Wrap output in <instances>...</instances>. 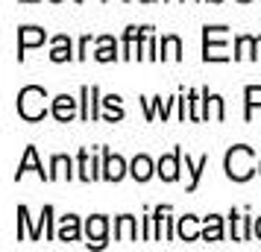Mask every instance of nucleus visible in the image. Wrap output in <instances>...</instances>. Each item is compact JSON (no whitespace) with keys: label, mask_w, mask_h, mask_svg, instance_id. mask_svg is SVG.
Here are the masks:
<instances>
[{"label":"nucleus","mask_w":261,"mask_h":252,"mask_svg":"<svg viewBox=\"0 0 261 252\" xmlns=\"http://www.w3.org/2000/svg\"><path fill=\"white\" fill-rule=\"evenodd\" d=\"M202 238L205 240H220L223 238V226H220V217H205V229H202Z\"/></svg>","instance_id":"14"},{"label":"nucleus","mask_w":261,"mask_h":252,"mask_svg":"<svg viewBox=\"0 0 261 252\" xmlns=\"http://www.w3.org/2000/svg\"><path fill=\"white\" fill-rule=\"evenodd\" d=\"M38 44H44V30H38V26H24V30H21V38H18L21 56H24V50L38 47Z\"/></svg>","instance_id":"6"},{"label":"nucleus","mask_w":261,"mask_h":252,"mask_svg":"<svg viewBox=\"0 0 261 252\" xmlns=\"http://www.w3.org/2000/svg\"><path fill=\"white\" fill-rule=\"evenodd\" d=\"M80 238V220L73 214L62 217V226H59V240H76Z\"/></svg>","instance_id":"9"},{"label":"nucleus","mask_w":261,"mask_h":252,"mask_svg":"<svg viewBox=\"0 0 261 252\" xmlns=\"http://www.w3.org/2000/svg\"><path fill=\"white\" fill-rule=\"evenodd\" d=\"M179 238L182 240L200 238V232H197V217H182V220H179Z\"/></svg>","instance_id":"13"},{"label":"nucleus","mask_w":261,"mask_h":252,"mask_svg":"<svg viewBox=\"0 0 261 252\" xmlns=\"http://www.w3.org/2000/svg\"><path fill=\"white\" fill-rule=\"evenodd\" d=\"M106 229H109V223H106V217H91L88 223H85V232H88V246L94 243V246H103V240H106Z\"/></svg>","instance_id":"4"},{"label":"nucleus","mask_w":261,"mask_h":252,"mask_svg":"<svg viewBox=\"0 0 261 252\" xmlns=\"http://www.w3.org/2000/svg\"><path fill=\"white\" fill-rule=\"evenodd\" d=\"M212 108H214V118L217 120L223 118V100L220 97H212Z\"/></svg>","instance_id":"24"},{"label":"nucleus","mask_w":261,"mask_h":252,"mask_svg":"<svg viewBox=\"0 0 261 252\" xmlns=\"http://www.w3.org/2000/svg\"><path fill=\"white\" fill-rule=\"evenodd\" d=\"M53 3H59V0H53Z\"/></svg>","instance_id":"29"},{"label":"nucleus","mask_w":261,"mask_h":252,"mask_svg":"<svg viewBox=\"0 0 261 252\" xmlns=\"http://www.w3.org/2000/svg\"><path fill=\"white\" fill-rule=\"evenodd\" d=\"M27 170H36L41 179H50V173H44V167L38 164V153H36V147H27V153H24V158H21V167H18V179L24 176Z\"/></svg>","instance_id":"7"},{"label":"nucleus","mask_w":261,"mask_h":252,"mask_svg":"<svg viewBox=\"0 0 261 252\" xmlns=\"http://www.w3.org/2000/svg\"><path fill=\"white\" fill-rule=\"evenodd\" d=\"M118 240H135V217L123 214L118 220Z\"/></svg>","instance_id":"15"},{"label":"nucleus","mask_w":261,"mask_h":252,"mask_svg":"<svg viewBox=\"0 0 261 252\" xmlns=\"http://www.w3.org/2000/svg\"><path fill=\"white\" fill-rule=\"evenodd\" d=\"M50 59L53 62H68L71 59V41H68L65 36L53 38V53H50Z\"/></svg>","instance_id":"11"},{"label":"nucleus","mask_w":261,"mask_h":252,"mask_svg":"<svg viewBox=\"0 0 261 252\" xmlns=\"http://www.w3.org/2000/svg\"><path fill=\"white\" fill-rule=\"evenodd\" d=\"M162 50H165V53H162L165 59H179V50H182V44H179L176 36H167L165 41H162Z\"/></svg>","instance_id":"19"},{"label":"nucleus","mask_w":261,"mask_h":252,"mask_svg":"<svg viewBox=\"0 0 261 252\" xmlns=\"http://www.w3.org/2000/svg\"><path fill=\"white\" fill-rule=\"evenodd\" d=\"M241 3H249V0H241Z\"/></svg>","instance_id":"27"},{"label":"nucleus","mask_w":261,"mask_h":252,"mask_svg":"<svg viewBox=\"0 0 261 252\" xmlns=\"http://www.w3.org/2000/svg\"><path fill=\"white\" fill-rule=\"evenodd\" d=\"M212 3H220V0H212Z\"/></svg>","instance_id":"28"},{"label":"nucleus","mask_w":261,"mask_h":252,"mask_svg":"<svg viewBox=\"0 0 261 252\" xmlns=\"http://www.w3.org/2000/svg\"><path fill=\"white\" fill-rule=\"evenodd\" d=\"M44 100H47L44 88H38V85H27L24 91L18 94V111H21V118L24 120H41L44 118V111H47Z\"/></svg>","instance_id":"2"},{"label":"nucleus","mask_w":261,"mask_h":252,"mask_svg":"<svg viewBox=\"0 0 261 252\" xmlns=\"http://www.w3.org/2000/svg\"><path fill=\"white\" fill-rule=\"evenodd\" d=\"M62 176H68V179H71V158L56 156V158H53V173H50V179H62Z\"/></svg>","instance_id":"17"},{"label":"nucleus","mask_w":261,"mask_h":252,"mask_svg":"<svg viewBox=\"0 0 261 252\" xmlns=\"http://www.w3.org/2000/svg\"><path fill=\"white\" fill-rule=\"evenodd\" d=\"M118 100H120V97H115V94L103 100V103H106V108H109V120H120V118H123V111H120Z\"/></svg>","instance_id":"22"},{"label":"nucleus","mask_w":261,"mask_h":252,"mask_svg":"<svg viewBox=\"0 0 261 252\" xmlns=\"http://www.w3.org/2000/svg\"><path fill=\"white\" fill-rule=\"evenodd\" d=\"M252 161H255L252 147H244V144L232 147L226 153V173H229V179H235V182L249 179L252 176Z\"/></svg>","instance_id":"1"},{"label":"nucleus","mask_w":261,"mask_h":252,"mask_svg":"<svg viewBox=\"0 0 261 252\" xmlns=\"http://www.w3.org/2000/svg\"><path fill=\"white\" fill-rule=\"evenodd\" d=\"M217 38V26H205V62H223L229 59V53H226V44H223V38L220 41H214Z\"/></svg>","instance_id":"3"},{"label":"nucleus","mask_w":261,"mask_h":252,"mask_svg":"<svg viewBox=\"0 0 261 252\" xmlns=\"http://www.w3.org/2000/svg\"><path fill=\"white\" fill-rule=\"evenodd\" d=\"M94 97H97V88H94V85H91V88H83V100H85V106H83V118H85V120H94V118H97Z\"/></svg>","instance_id":"16"},{"label":"nucleus","mask_w":261,"mask_h":252,"mask_svg":"<svg viewBox=\"0 0 261 252\" xmlns=\"http://www.w3.org/2000/svg\"><path fill=\"white\" fill-rule=\"evenodd\" d=\"M80 167H83V173H80V176H83L85 182H91V179H97V170H94V161H91V158H88V153H80Z\"/></svg>","instance_id":"21"},{"label":"nucleus","mask_w":261,"mask_h":252,"mask_svg":"<svg viewBox=\"0 0 261 252\" xmlns=\"http://www.w3.org/2000/svg\"><path fill=\"white\" fill-rule=\"evenodd\" d=\"M179 156H182V153L176 150L173 156H165L162 161H159V176H162L165 182H173L179 176Z\"/></svg>","instance_id":"8"},{"label":"nucleus","mask_w":261,"mask_h":252,"mask_svg":"<svg viewBox=\"0 0 261 252\" xmlns=\"http://www.w3.org/2000/svg\"><path fill=\"white\" fill-rule=\"evenodd\" d=\"M252 47H255V38L241 36V38H238V53H235V59H249V56H255V53H252Z\"/></svg>","instance_id":"18"},{"label":"nucleus","mask_w":261,"mask_h":252,"mask_svg":"<svg viewBox=\"0 0 261 252\" xmlns=\"http://www.w3.org/2000/svg\"><path fill=\"white\" fill-rule=\"evenodd\" d=\"M73 115H76V100L73 97H68V94H62V97H56L53 100V118L56 120H71Z\"/></svg>","instance_id":"5"},{"label":"nucleus","mask_w":261,"mask_h":252,"mask_svg":"<svg viewBox=\"0 0 261 252\" xmlns=\"http://www.w3.org/2000/svg\"><path fill=\"white\" fill-rule=\"evenodd\" d=\"M123 173H126V164H123V158L120 156H106V179H112V182H118V179H123Z\"/></svg>","instance_id":"10"},{"label":"nucleus","mask_w":261,"mask_h":252,"mask_svg":"<svg viewBox=\"0 0 261 252\" xmlns=\"http://www.w3.org/2000/svg\"><path fill=\"white\" fill-rule=\"evenodd\" d=\"M244 94H247V106H249V108H252V106H261V85H249Z\"/></svg>","instance_id":"23"},{"label":"nucleus","mask_w":261,"mask_h":252,"mask_svg":"<svg viewBox=\"0 0 261 252\" xmlns=\"http://www.w3.org/2000/svg\"><path fill=\"white\" fill-rule=\"evenodd\" d=\"M94 56H97L100 62H112V59H115V41H112L109 36L100 38V50H97Z\"/></svg>","instance_id":"20"},{"label":"nucleus","mask_w":261,"mask_h":252,"mask_svg":"<svg viewBox=\"0 0 261 252\" xmlns=\"http://www.w3.org/2000/svg\"><path fill=\"white\" fill-rule=\"evenodd\" d=\"M255 47H258V50H261V36H258V38H255Z\"/></svg>","instance_id":"26"},{"label":"nucleus","mask_w":261,"mask_h":252,"mask_svg":"<svg viewBox=\"0 0 261 252\" xmlns=\"http://www.w3.org/2000/svg\"><path fill=\"white\" fill-rule=\"evenodd\" d=\"M129 173H132L138 182H147V179H150V173H153V161H150L147 156H138L135 161H132V170H129Z\"/></svg>","instance_id":"12"},{"label":"nucleus","mask_w":261,"mask_h":252,"mask_svg":"<svg viewBox=\"0 0 261 252\" xmlns=\"http://www.w3.org/2000/svg\"><path fill=\"white\" fill-rule=\"evenodd\" d=\"M252 232H255V238L261 240V217H258V220H255V226H252Z\"/></svg>","instance_id":"25"}]
</instances>
